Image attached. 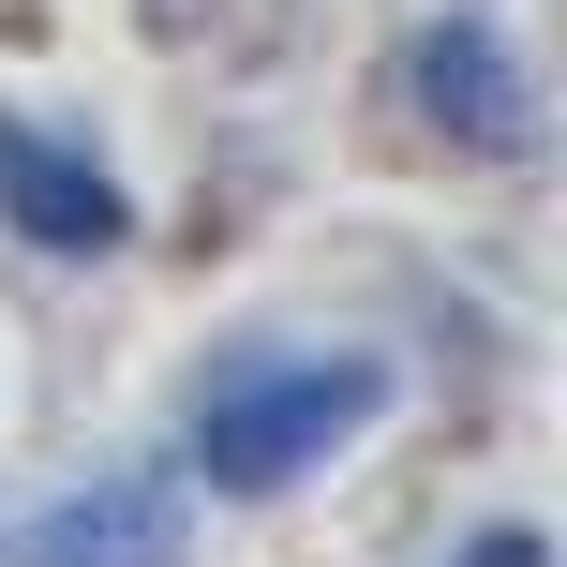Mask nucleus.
<instances>
[{
  "label": "nucleus",
  "mask_w": 567,
  "mask_h": 567,
  "mask_svg": "<svg viewBox=\"0 0 567 567\" xmlns=\"http://www.w3.org/2000/svg\"><path fill=\"white\" fill-rule=\"evenodd\" d=\"M389 403V359H225L195 389V478L209 493H284V478H313V463L343 449V433Z\"/></svg>",
  "instance_id": "f257e3e1"
},
{
  "label": "nucleus",
  "mask_w": 567,
  "mask_h": 567,
  "mask_svg": "<svg viewBox=\"0 0 567 567\" xmlns=\"http://www.w3.org/2000/svg\"><path fill=\"white\" fill-rule=\"evenodd\" d=\"M419 105H433V135H463V150H538V90H523V60L493 45V30H419Z\"/></svg>",
  "instance_id": "f03ea898"
},
{
  "label": "nucleus",
  "mask_w": 567,
  "mask_h": 567,
  "mask_svg": "<svg viewBox=\"0 0 567 567\" xmlns=\"http://www.w3.org/2000/svg\"><path fill=\"white\" fill-rule=\"evenodd\" d=\"M16 567H179V493L165 478H90L16 538Z\"/></svg>",
  "instance_id": "7ed1b4c3"
},
{
  "label": "nucleus",
  "mask_w": 567,
  "mask_h": 567,
  "mask_svg": "<svg viewBox=\"0 0 567 567\" xmlns=\"http://www.w3.org/2000/svg\"><path fill=\"white\" fill-rule=\"evenodd\" d=\"M0 209H16L45 255H105L120 239V179L90 165L75 135H30V120H0Z\"/></svg>",
  "instance_id": "20e7f679"
},
{
  "label": "nucleus",
  "mask_w": 567,
  "mask_h": 567,
  "mask_svg": "<svg viewBox=\"0 0 567 567\" xmlns=\"http://www.w3.org/2000/svg\"><path fill=\"white\" fill-rule=\"evenodd\" d=\"M463 567H553V553H538V523H493V538L463 553Z\"/></svg>",
  "instance_id": "39448f33"
}]
</instances>
